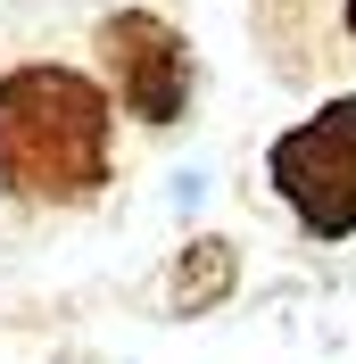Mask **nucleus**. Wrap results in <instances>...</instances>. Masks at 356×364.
Here are the masks:
<instances>
[{"instance_id": "obj_1", "label": "nucleus", "mask_w": 356, "mask_h": 364, "mask_svg": "<svg viewBox=\"0 0 356 364\" xmlns=\"http://www.w3.org/2000/svg\"><path fill=\"white\" fill-rule=\"evenodd\" d=\"M116 182V100L67 58L0 75V191L25 207H91Z\"/></svg>"}, {"instance_id": "obj_2", "label": "nucleus", "mask_w": 356, "mask_h": 364, "mask_svg": "<svg viewBox=\"0 0 356 364\" xmlns=\"http://www.w3.org/2000/svg\"><path fill=\"white\" fill-rule=\"evenodd\" d=\"M266 182L307 240H356V91H332L315 116L273 133Z\"/></svg>"}, {"instance_id": "obj_3", "label": "nucleus", "mask_w": 356, "mask_h": 364, "mask_svg": "<svg viewBox=\"0 0 356 364\" xmlns=\"http://www.w3.org/2000/svg\"><path fill=\"white\" fill-rule=\"evenodd\" d=\"M91 50H100V91L116 100V116L157 124V133L191 116L199 58H191V42H182L157 9H108L100 33H91Z\"/></svg>"}, {"instance_id": "obj_4", "label": "nucleus", "mask_w": 356, "mask_h": 364, "mask_svg": "<svg viewBox=\"0 0 356 364\" xmlns=\"http://www.w3.org/2000/svg\"><path fill=\"white\" fill-rule=\"evenodd\" d=\"M248 25L282 83H348L356 75V0H257Z\"/></svg>"}, {"instance_id": "obj_5", "label": "nucleus", "mask_w": 356, "mask_h": 364, "mask_svg": "<svg viewBox=\"0 0 356 364\" xmlns=\"http://www.w3.org/2000/svg\"><path fill=\"white\" fill-rule=\"evenodd\" d=\"M232 282H241V257H232V240H224V232H199V240L174 257V282H166V298H174V315H207V306H224V298H232Z\"/></svg>"}]
</instances>
